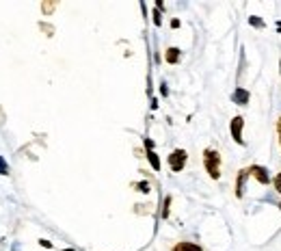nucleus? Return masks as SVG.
<instances>
[{
    "label": "nucleus",
    "mask_w": 281,
    "mask_h": 251,
    "mask_svg": "<svg viewBox=\"0 0 281 251\" xmlns=\"http://www.w3.org/2000/svg\"><path fill=\"white\" fill-rule=\"evenodd\" d=\"M147 158H149V162H152V167L156 169V171H160V160H158V154H156L154 150H147Z\"/></svg>",
    "instance_id": "obj_9"
},
{
    "label": "nucleus",
    "mask_w": 281,
    "mask_h": 251,
    "mask_svg": "<svg viewBox=\"0 0 281 251\" xmlns=\"http://www.w3.org/2000/svg\"><path fill=\"white\" fill-rule=\"evenodd\" d=\"M171 251H201V247L195 245V242H177Z\"/></svg>",
    "instance_id": "obj_7"
},
{
    "label": "nucleus",
    "mask_w": 281,
    "mask_h": 251,
    "mask_svg": "<svg viewBox=\"0 0 281 251\" xmlns=\"http://www.w3.org/2000/svg\"><path fill=\"white\" fill-rule=\"evenodd\" d=\"M169 203H171V197L164 199V210H162V216H167L169 214Z\"/></svg>",
    "instance_id": "obj_12"
},
{
    "label": "nucleus",
    "mask_w": 281,
    "mask_h": 251,
    "mask_svg": "<svg viewBox=\"0 0 281 251\" xmlns=\"http://www.w3.org/2000/svg\"><path fill=\"white\" fill-rule=\"evenodd\" d=\"M246 178H249V169H242V171L238 173V180H236V197H242Z\"/></svg>",
    "instance_id": "obj_5"
},
{
    "label": "nucleus",
    "mask_w": 281,
    "mask_h": 251,
    "mask_svg": "<svg viewBox=\"0 0 281 251\" xmlns=\"http://www.w3.org/2000/svg\"><path fill=\"white\" fill-rule=\"evenodd\" d=\"M231 100H234L236 104H246V102H249V91L236 89V91H234V96H231Z\"/></svg>",
    "instance_id": "obj_6"
},
{
    "label": "nucleus",
    "mask_w": 281,
    "mask_h": 251,
    "mask_svg": "<svg viewBox=\"0 0 281 251\" xmlns=\"http://www.w3.org/2000/svg\"><path fill=\"white\" fill-rule=\"evenodd\" d=\"M164 59H167V63L175 65L177 61H180V48H169L167 54H164Z\"/></svg>",
    "instance_id": "obj_8"
},
{
    "label": "nucleus",
    "mask_w": 281,
    "mask_h": 251,
    "mask_svg": "<svg viewBox=\"0 0 281 251\" xmlns=\"http://www.w3.org/2000/svg\"><path fill=\"white\" fill-rule=\"evenodd\" d=\"M249 175H253L259 184H268L270 182V173H268V169L266 167H259V165H253L249 167Z\"/></svg>",
    "instance_id": "obj_4"
},
{
    "label": "nucleus",
    "mask_w": 281,
    "mask_h": 251,
    "mask_svg": "<svg viewBox=\"0 0 281 251\" xmlns=\"http://www.w3.org/2000/svg\"><path fill=\"white\" fill-rule=\"evenodd\" d=\"M279 67H281V61H279Z\"/></svg>",
    "instance_id": "obj_18"
},
{
    "label": "nucleus",
    "mask_w": 281,
    "mask_h": 251,
    "mask_svg": "<svg viewBox=\"0 0 281 251\" xmlns=\"http://www.w3.org/2000/svg\"><path fill=\"white\" fill-rule=\"evenodd\" d=\"M251 24H255V26H262V22H259L257 18H251Z\"/></svg>",
    "instance_id": "obj_16"
},
{
    "label": "nucleus",
    "mask_w": 281,
    "mask_h": 251,
    "mask_svg": "<svg viewBox=\"0 0 281 251\" xmlns=\"http://www.w3.org/2000/svg\"><path fill=\"white\" fill-rule=\"evenodd\" d=\"M203 165H205V171L210 173L212 180L221 178V156H218L216 150H205L203 152Z\"/></svg>",
    "instance_id": "obj_1"
},
{
    "label": "nucleus",
    "mask_w": 281,
    "mask_h": 251,
    "mask_svg": "<svg viewBox=\"0 0 281 251\" xmlns=\"http://www.w3.org/2000/svg\"><path fill=\"white\" fill-rule=\"evenodd\" d=\"M186 160H188V154L186 150H173L169 156V167H171V171H182L184 165H186Z\"/></svg>",
    "instance_id": "obj_2"
},
{
    "label": "nucleus",
    "mask_w": 281,
    "mask_h": 251,
    "mask_svg": "<svg viewBox=\"0 0 281 251\" xmlns=\"http://www.w3.org/2000/svg\"><path fill=\"white\" fill-rule=\"evenodd\" d=\"M39 242H41V247H46V249H50V247H52V242H50V240H39Z\"/></svg>",
    "instance_id": "obj_14"
},
{
    "label": "nucleus",
    "mask_w": 281,
    "mask_h": 251,
    "mask_svg": "<svg viewBox=\"0 0 281 251\" xmlns=\"http://www.w3.org/2000/svg\"><path fill=\"white\" fill-rule=\"evenodd\" d=\"M0 173H3V175L9 173V165L5 162V158H0Z\"/></svg>",
    "instance_id": "obj_10"
},
{
    "label": "nucleus",
    "mask_w": 281,
    "mask_h": 251,
    "mask_svg": "<svg viewBox=\"0 0 281 251\" xmlns=\"http://www.w3.org/2000/svg\"><path fill=\"white\" fill-rule=\"evenodd\" d=\"M279 210H281V203H279Z\"/></svg>",
    "instance_id": "obj_19"
},
{
    "label": "nucleus",
    "mask_w": 281,
    "mask_h": 251,
    "mask_svg": "<svg viewBox=\"0 0 281 251\" xmlns=\"http://www.w3.org/2000/svg\"><path fill=\"white\" fill-rule=\"evenodd\" d=\"M65 251H74V249H65Z\"/></svg>",
    "instance_id": "obj_17"
},
{
    "label": "nucleus",
    "mask_w": 281,
    "mask_h": 251,
    "mask_svg": "<svg viewBox=\"0 0 281 251\" xmlns=\"http://www.w3.org/2000/svg\"><path fill=\"white\" fill-rule=\"evenodd\" d=\"M277 134H279V145H281V117L277 121Z\"/></svg>",
    "instance_id": "obj_13"
},
{
    "label": "nucleus",
    "mask_w": 281,
    "mask_h": 251,
    "mask_svg": "<svg viewBox=\"0 0 281 251\" xmlns=\"http://www.w3.org/2000/svg\"><path fill=\"white\" fill-rule=\"evenodd\" d=\"M242 128H244V119L242 117H234L229 124V130H231V137L238 145H244V139H242Z\"/></svg>",
    "instance_id": "obj_3"
},
{
    "label": "nucleus",
    "mask_w": 281,
    "mask_h": 251,
    "mask_svg": "<svg viewBox=\"0 0 281 251\" xmlns=\"http://www.w3.org/2000/svg\"><path fill=\"white\" fill-rule=\"evenodd\" d=\"M154 22H156V24H160V13H158V11L154 13Z\"/></svg>",
    "instance_id": "obj_15"
},
{
    "label": "nucleus",
    "mask_w": 281,
    "mask_h": 251,
    "mask_svg": "<svg viewBox=\"0 0 281 251\" xmlns=\"http://www.w3.org/2000/svg\"><path fill=\"white\" fill-rule=\"evenodd\" d=\"M275 191L281 193V171L277 173V178H275Z\"/></svg>",
    "instance_id": "obj_11"
}]
</instances>
